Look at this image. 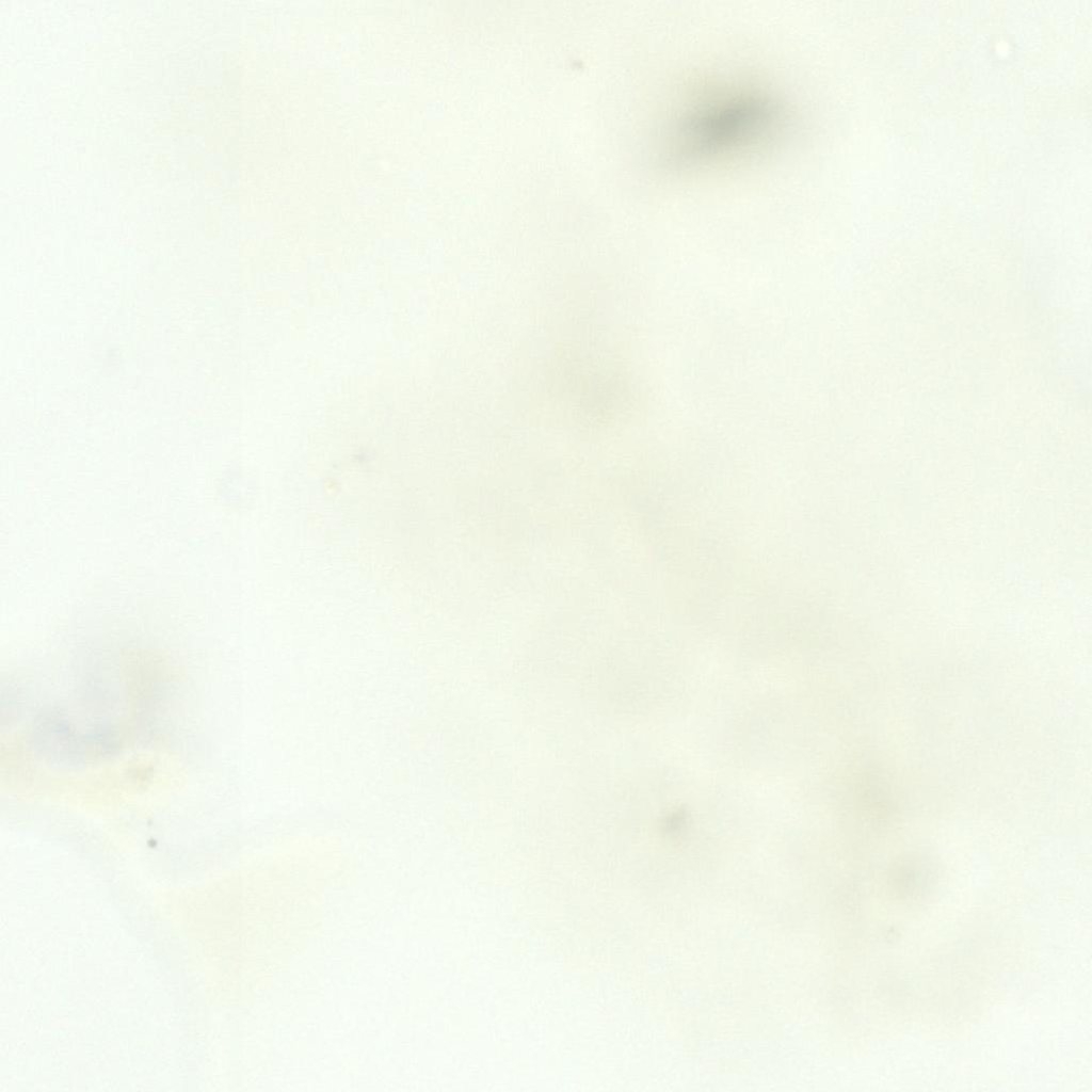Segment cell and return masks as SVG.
I'll return each mask as SVG.
<instances>
[{
	"label": "cell",
	"mask_w": 1092,
	"mask_h": 1092,
	"mask_svg": "<svg viewBox=\"0 0 1092 1092\" xmlns=\"http://www.w3.org/2000/svg\"><path fill=\"white\" fill-rule=\"evenodd\" d=\"M780 118V103L760 90L719 93L670 123L660 142V162L680 170L717 159L768 136Z\"/></svg>",
	"instance_id": "6da1fadb"
}]
</instances>
